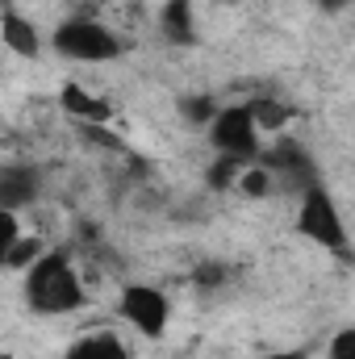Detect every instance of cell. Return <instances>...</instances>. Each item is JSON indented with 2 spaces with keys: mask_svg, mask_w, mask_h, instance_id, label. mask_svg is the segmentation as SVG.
Returning <instances> with one entry per match:
<instances>
[{
  "mask_svg": "<svg viewBox=\"0 0 355 359\" xmlns=\"http://www.w3.org/2000/svg\"><path fill=\"white\" fill-rule=\"evenodd\" d=\"M21 288H25V305L42 318H63V313H80L88 305V288L84 276L76 268V259L63 247H51L29 271H21Z\"/></svg>",
  "mask_w": 355,
  "mask_h": 359,
  "instance_id": "cell-1",
  "label": "cell"
},
{
  "mask_svg": "<svg viewBox=\"0 0 355 359\" xmlns=\"http://www.w3.org/2000/svg\"><path fill=\"white\" fill-rule=\"evenodd\" d=\"M293 230L305 243H314L318 251H326V255H335L343 264H355V238H351V230H347V217H343L335 192L326 184H314V188H305L297 196Z\"/></svg>",
  "mask_w": 355,
  "mask_h": 359,
  "instance_id": "cell-2",
  "label": "cell"
},
{
  "mask_svg": "<svg viewBox=\"0 0 355 359\" xmlns=\"http://www.w3.org/2000/svg\"><path fill=\"white\" fill-rule=\"evenodd\" d=\"M51 46H55L63 59L84 63V67H96V63H117V59L126 55L121 34H117L113 25H105L100 17H67V21L55 29Z\"/></svg>",
  "mask_w": 355,
  "mask_h": 359,
  "instance_id": "cell-3",
  "label": "cell"
},
{
  "mask_svg": "<svg viewBox=\"0 0 355 359\" xmlns=\"http://www.w3.org/2000/svg\"><path fill=\"white\" fill-rule=\"evenodd\" d=\"M205 134H209L213 155H222V159L260 163V155H264V130H260V121H255L247 100L243 104H222Z\"/></svg>",
  "mask_w": 355,
  "mask_h": 359,
  "instance_id": "cell-4",
  "label": "cell"
},
{
  "mask_svg": "<svg viewBox=\"0 0 355 359\" xmlns=\"http://www.w3.org/2000/svg\"><path fill=\"white\" fill-rule=\"evenodd\" d=\"M117 313H121V322H126L134 334H142L147 343H159V339L168 334V326H172V297H168L159 284L130 280V284H121V292H117Z\"/></svg>",
  "mask_w": 355,
  "mask_h": 359,
  "instance_id": "cell-5",
  "label": "cell"
},
{
  "mask_svg": "<svg viewBox=\"0 0 355 359\" xmlns=\"http://www.w3.org/2000/svg\"><path fill=\"white\" fill-rule=\"evenodd\" d=\"M260 163H264L272 180H276V188H293L297 196L305 192V188H314V184H322V172H318V163H314V155L297 142V138H272V147H264V155H260Z\"/></svg>",
  "mask_w": 355,
  "mask_h": 359,
  "instance_id": "cell-6",
  "label": "cell"
},
{
  "mask_svg": "<svg viewBox=\"0 0 355 359\" xmlns=\"http://www.w3.org/2000/svg\"><path fill=\"white\" fill-rule=\"evenodd\" d=\"M38 188H42L38 168H29V163H4L0 168V209H8V213L29 209L38 201Z\"/></svg>",
  "mask_w": 355,
  "mask_h": 359,
  "instance_id": "cell-7",
  "label": "cell"
},
{
  "mask_svg": "<svg viewBox=\"0 0 355 359\" xmlns=\"http://www.w3.org/2000/svg\"><path fill=\"white\" fill-rule=\"evenodd\" d=\"M59 104H63V113L72 117V121H80V126H105L109 117H113V104L100 96V92L84 88V84H63L59 92Z\"/></svg>",
  "mask_w": 355,
  "mask_h": 359,
  "instance_id": "cell-8",
  "label": "cell"
},
{
  "mask_svg": "<svg viewBox=\"0 0 355 359\" xmlns=\"http://www.w3.org/2000/svg\"><path fill=\"white\" fill-rule=\"evenodd\" d=\"M0 42L8 46V55H17V59H38L42 55V29L25 17V13H17V8H4V17H0Z\"/></svg>",
  "mask_w": 355,
  "mask_h": 359,
  "instance_id": "cell-9",
  "label": "cell"
},
{
  "mask_svg": "<svg viewBox=\"0 0 355 359\" xmlns=\"http://www.w3.org/2000/svg\"><path fill=\"white\" fill-rule=\"evenodd\" d=\"M159 34L172 46H196V13H192V0H168L159 8Z\"/></svg>",
  "mask_w": 355,
  "mask_h": 359,
  "instance_id": "cell-10",
  "label": "cell"
},
{
  "mask_svg": "<svg viewBox=\"0 0 355 359\" xmlns=\"http://www.w3.org/2000/svg\"><path fill=\"white\" fill-rule=\"evenodd\" d=\"M63 359H130V347L113 330H92V334H80Z\"/></svg>",
  "mask_w": 355,
  "mask_h": 359,
  "instance_id": "cell-11",
  "label": "cell"
},
{
  "mask_svg": "<svg viewBox=\"0 0 355 359\" xmlns=\"http://www.w3.org/2000/svg\"><path fill=\"white\" fill-rule=\"evenodd\" d=\"M247 104H251V113H255V121H260V130L267 138H280L288 130V121H293V109L280 96H251Z\"/></svg>",
  "mask_w": 355,
  "mask_h": 359,
  "instance_id": "cell-12",
  "label": "cell"
},
{
  "mask_svg": "<svg viewBox=\"0 0 355 359\" xmlns=\"http://www.w3.org/2000/svg\"><path fill=\"white\" fill-rule=\"evenodd\" d=\"M46 251H51V247H46L38 234H21L17 243H8V247L0 251V264H4L8 271H29L42 255H46Z\"/></svg>",
  "mask_w": 355,
  "mask_h": 359,
  "instance_id": "cell-13",
  "label": "cell"
},
{
  "mask_svg": "<svg viewBox=\"0 0 355 359\" xmlns=\"http://www.w3.org/2000/svg\"><path fill=\"white\" fill-rule=\"evenodd\" d=\"M217 109H222V104H217L213 96H184V100H180V117H184L188 126H205V130H209V121L217 117Z\"/></svg>",
  "mask_w": 355,
  "mask_h": 359,
  "instance_id": "cell-14",
  "label": "cell"
},
{
  "mask_svg": "<svg viewBox=\"0 0 355 359\" xmlns=\"http://www.w3.org/2000/svg\"><path fill=\"white\" fill-rule=\"evenodd\" d=\"M326 359H355V326H343L330 334L326 343Z\"/></svg>",
  "mask_w": 355,
  "mask_h": 359,
  "instance_id": "cell-15",
  "label": "cell"
},
{
  "mask_svg": "<svg viewBox=\"0 0 355 359\" xmlns=\"http://www.w3.org/2000/svg\"><path fill=\"white\" fill-rule=\"evenodd\" d=\"M251 359H305V351H260Z\"/></svg>",
  "mask_w": 355,
  "mask_h": 359,
  "instance_id": "cell-16",
  "label": "cell"
},
{
  "mask_svg": "<svg viewBox=\"0 0 355 359\" xmlns=\"http://www.w3.org/2000/svg\"><path fill=\"white\" fill-rule=\"evenodd\" d=\"M314 4H318L322 13H339V8H347L351 0H314Z\"/></svg>",
  "mask_w": 355,
  "mask_h": 359,
  "instance_id": "cell-17",
  "label": "cell"
}]
</instances>
